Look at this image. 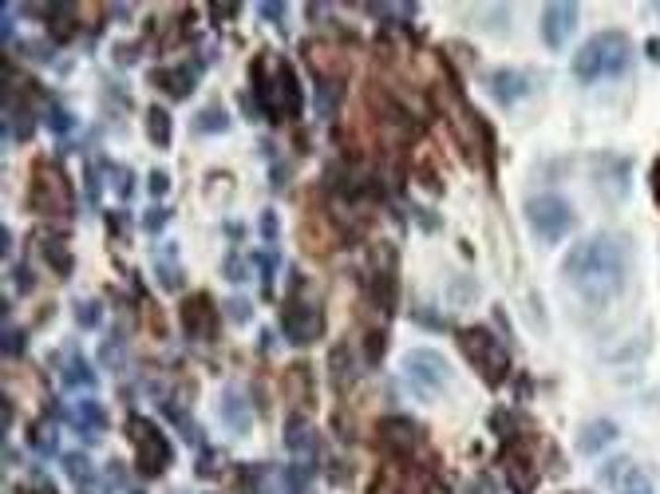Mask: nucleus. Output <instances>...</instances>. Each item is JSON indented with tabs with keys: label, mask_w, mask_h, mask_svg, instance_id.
I'll list each match as a JSON object with an SVG mask.
<instances>
[{
	"label": "nucleus",
	"mask_w": 660,
	"mask_h": 494,
	"mask_svg": "<svg viewBox=\"0 0 660 494\" xmlns=\"http://www.w3.org/2000/svg\"><path fill=\"white\" fill-rule=\"evenodd\" d=\"M561 281L569 293H578L589 309H601L621 296L625 281H629V249L613 234H593L566 254L561 266Z\"/></svg>",
	"instance_id": "obj_1"
},
{
	"label": "nucleus",
	"mask_w": 660,
	"mask_h": 494,
	"mask_svg": "<svg viewBox=\"0 0 660 494\" xmlns=\"http://www.w3.org/2000/svg\"><path fill=\"white\" fill-rule=\"evenodd\" d=\"M633 63V40L625 32H598L573 56V75L581 83H598L605 75H621Z\"/></svg>",
	"instance_id": "obj_2"
},
{
	"label": "nucleus",
	"mask_w": 660,
	"mask_h": 494,
	"mask_svg": "<svg viewBox=\"0 0 660 494\" xmlns=\"http://www.w3.org/2000/svg\"><path fill=\"white\" fill-rule=\"evenodd\" d=\"M459 348L463 356L474 364V372L491 383V388H499V383L506 380V372H511V353L494 340L491 328H463L459 333Z\"/></svg>",
	"instance_id": "obj_3"
},
{
	"label": "nucleus",
	"mask_w": 660,
	"mask_h": 494,
	"mask_svg": "<svg viewBox=\"0 0 660 494\" xmlns=\"http://www.w3.org/2000/svg\"><path fill=\"white\" fill-rule=\"evenodd\" d=\"M127 435H131V443H135L139 475H143V479H158L162 470H170V463H175V447H170V439L162 435L155 423L143 420V415H131Z\"/></svg>",
	"instance_id": "obj_4"
},
{
	"label": "nucleus",
	"mask_w": 660,
	"mask_h": 494,
	"mask_svg": "<svg viewBox=\"0 0 660 494\" xmlns=\"http://www.w3.org/2000/svg\"><path fill=\"white\" fill-rule=\"evenodd\" d=\"M32 210H40V214H72L75 210L72 179L60 170V162L44 159L32 167Z\"/></svg>",
	"instance_id": "obj_5"
},
{
	"label": "nucleus",
	"mask_w": 660,
	"mask_h": 494,
	"mask_svg": "<svg viewBox=\"0 0 660 494\" xmlns=\"http://www.w3.org/2000/svg\"><path fill=\"white\" fill-rule=\"evenodd\" d=\"M404 376L424 400H439L451 383V364L443 353H435V348H411L404 356Z\"/></svg>",
	"instance_id": "obj_6"
},
{
	"label": "nucleus",
	"mask_w": 660,
	"mask_h": 494,
	"mask_svg": "<svg viewBox=\"0 0 660 494\" xmlns=\"http://www.w3.org/2000/svg\"><path fill=\"white\" fill-rule=\"evenodd\" d=\"M526 222H530V229H534L538 237L554 246V241H561L573 229L578 214H573V206L561 194H534L526 202Z\"/></svg>",
	"instance_id": "obj_7"
},
{
	"label": "nucleus",
	"mask_w": 660,
	"mask_h": 494,
	"mask_svg": "<svg viewBox=\"0 0 660 494\" xmlns=\"http://www.w3.org/2000/svg\"><path fill=\"white\" fill-rule=\"evenodd\" d=\"M289 301H293V305H285V313H281V324H285L289 344L305 348V344H312V340L324 333V313L317 309V305L301 301V296H289Z\"/></svg>",
	"instance_id": "obj_8"
},
{
	"label": "nucleus",
	"mask_w": 660,
	"mask_h": 494,
	"mask_svg": "<svg viewBox=\"0 0 660 494\" xmlns=\"http://www.w3.org/2000/svg\"><path fill=\"white\" fill-rule=\"evenodd\" d=\"M182 328L194 340H214L218 336V309H214L210 293H194L182 301Z\"/></svg>",
	"instance_id": "obj_9"
},
{
	"label": "nucleus",
	"mask_w": 660,
	"mask_h": 494,
	"mask_svg": "<svg viewBox=\"0 0 660 494\" xmlns=\"http://www.w3.org/2000/svg\"><path fill=\"white\" fill-rule=\"evenodd\" d=\"M578 20H581V13H578V5H546L542 8V40H546V48H566L569 44V36L578 32Z\"/></svg>",
	"instance_id": "obj_10"
},
{
	"label": "nucleus",
	"mask_w": 660,
	"mask_h": 494,
	"mask_svg": "<svg viewBox=\"0 0 660 494\" xmlns=\"http://www.w3.org/2000/svg\"><path fill=\"white\" fill-rule=\"evenodd\" d=\"M419 439H424V431H419V423L404 420V415L380 420V431H376V443H380L387 455H411V451L419 447Z\"/></svg>",
	"instance_id": "obj_11"
},
{
	"label": "nucleus",
	"mask_w": 660,
	"mask_h": 494,
	"mask_svg": "<svg viewBox=\"0 0 660 494\" xmlns=\"http://www.w3.org/2000/svg\"><path fill=\"white\" fill-rule=\"evenodd\" d=\"M285 447H289V455H293V459H312V455H317V427H312L305 415H289Z\"/></svg>",
	"instance_id": "obj_12"
},
{
	"label": "nucleus",
	"mask_w": 660,
	"mask_h": 494,
	"mask_svg": "<svg viewBox=\"0 0 660 494\" xmlns=\"http://www.w3.org/2000/svg\"><path fill=\"white\" fill-rule=\"evenodd\" d=\"M486 87H491V95L499 99L502 107H511V103H518L526 92H530V80H526V72H514V68H502V72H494L491 80H486Z\"/></svg>",
	"instance_id": "obj_13"
},
{
	"label": "nucleus",
	"mask_w": 660,
	"mask_h": 494,
	"mask_svg": "<svg viewBox=\"0 0 660 494\" xmlns=\"http://www.w3.org/2000/svg\"><path fill=\"white\" fill-rule=\"evenodd\" d=\"M194 75H198V68L194 63H182V68H170V72H155L150 80H155V87H162L170 99H187L194 92Z\"/></svg>",
	"instance_id": "obj_14"
},
{
	"label": "nucleus",
	"mask_w": 660,
	"mask_h": 494,
	"mask_svg": "<svg viewBox=\"0 0 660 494\" xmlns=\"http://www.w3.org/2000/svg\"><path fill=\"white\" fill-rule=\"evenodd\" d=\"M218 415L234 427L237 435H250L253 415H250V403H245V395H242V392H225V395H222V403H218Z\"/></svg>",
	"instance_id": "obj_15"
},
{
	"label": "nucleus",
	"mask_w": 660,
	"mask_h": 494,
	"mask_svg": "<svg viewBox=\"0 0 660 494\" xmlns=\"http://www.w3.org/2000/svg\"><path fill=\"white\" fill-rule=\"evenodd\" d=\"M617 439V423H609V420H593L589 427H581V435H578V451L581 455H598L601 447H609Z\"/></svg>",
	"instance_id": "obj_16"
},
{
	"label": "nucleus",
	"mask_w": 660,
	"mask_h": 494,
	"mask_svg": "<svg viewBox=\"0 0 660 494\" xmlns=\"http://www.w3.org/2000/svg\"><path fill=\"white\" fill-rule=\"evenodd\" d=\"M170 135H175V123H170L167 107H147V139L150 147H170Z\"/></svg>",
	"instance_id": "obj_17"
},
{
	"label": "nucleus",
	"mask_w": 660,
	"mask_h": 494,
	"mask_svg": "<svg viewBox=\"0 0 660 494\" xmlns=\"http://www.w3.org/2000/svg\"><path fill=\"white\" fill-rule=\"evenodd\" d=\"M40 254H44V261L52 266V273L56 277H68V273L75 269V261H72V254H68V246H63L60 237H40Z\"/></svg>",
	"instance_id": "obj_18"
},
{
	"label": "nucleus",
	"mask_w": 660,
	"mask_h": 494,
	"mask_svg": "<svg viewBox=\"0 0 660 494\" xmlns=\"http://www.w3.org/2000/svg\"><path fill=\"white\" fill-rule=\"evenodd\" d=\"M285 388H289V400L297 395L301 408H309V403H312V372H309V364H293V368H289Z\"/></svg>",
	"instance_id": "obj_19"
},
{
	"label": "nucleus",
	"mask_w": 660,
	"mask_h": 494,
	"mask_svg": "<svg viewBox=\"0 0 660 494\" xmlns=\"http://www.w3.org/2000/svg\"><path fill=\"white\" fill-rule=\"evenodd\" d=\"M617 494H653V482H648V475L641 467L633 463H621V475H617Z\"/></svg>",
	"instance_id": "obj_20"
},
{
	"label": "nucleus",
	"mask_w": 660,
	"mask_h": 494,
	"mask_svg": "<svg viewBox=\"0 0 660 494\" xmlns=\"http://www.w3.org/2000/svg\"><path fill=\"white\" fill-rule=\"evenodd\" d=\"M218 131H230V111L206 107V111L194 115V135H218Z\"/></svg>",
	"instance_id": "obj_21"
},
{
	"label": "nucleus",
	"mask_w": 660,
	"mask_h": 494,
	"mask_svg": "<svg viewBox=\"0 0 660 494\" xmlns=\"http://www.w3.org/2000/svg\"><path fill=\"white\" fill-rule=\"evenodd\" d=\"M80 431L88 435V439H95L100 431H107V412L95 400H83L80 403Z\"/></svg>",
	"instance_id": "obj_22"
},
{
	"label": "nucleus",
	"mask_w": 660,
	"mask_h": 494,
	"mask_svg": "<svg viewBox=\"0 0 660 494\" xmlns=\"http://www.w3.org/2000/svg\"><path fill=\"white\" fill-rule=\"evenodd\" d=\"M52 13H56V16H48L52 40H60V44H63V40H72V32H75V16H68V8H63V5H56Z\"/></svg>",
	"instance_id": "obj_23"
},
{
	"label": "nucleus",
	"mask_w": 660,
	"mask_h": 494,
	"mask_svg": "<svg viewBox=\"0 0 660 494\" xmlns=\"http://www.w3.org/2000/svg\"><path fill=\"white\" fill-rule=\"evenodd\" d=\"M329 372H332V383L344 388V376H349V344H337L329 356Z\"/></svg>",
	"instance_id": "obj_24"
},
{
	"label": "nucleus",
	"mask_w": 660,
	"mask_h": 494,
	"mask_svg": "<svg viewBox=\"0 0 660 494\" xmlns=\"http://www.w3.org/2000/svg\"><path fill=\"white\" fill-rule=\"evenodd\" d=\"M384 344H387V333H380V328H372V333L364 336V360H368V364H380V360H384Z\"/></svg>",
	"instance_id": "obj_25"
},
{
	"label": "nucleus",
	"mask_w": 660,
	"mask_h": 494,
	"mask_svg": "<svg viewBox=\"0 0 660 494\" xmlns=\"http://www.w3.org/2000/svg\"><path fill=\"white\" fill-rule=\"evenodd\" d=\"M63 380H68V383H83V388H91V383H95V372H91V368H83V360L72 353L68 368H63Z\"/></svg>",
	"instance_id": "obj_26"
},
{
	"label": "nucleus",
	"mask_w": 660,
	"mask_h": 494,
	"mask_svg": "<svg viewBox=\"0 0 660 494\" xmlns=\"http://www.w3.org/2000/svg\"><path fill=\"white\" fill-rule=\"evenodd\" d=\"M63 470H68L72 479H80V482H88V479H91V463H88V455H80V451L63 455Z\"/></svg>",
	"instance_id": "obj_27"
},
{
	"label": "nucleus",
	"mask_w": 660,
	"mask_h": 494,
	"mask_svg": "<svg viewBox=\"0 0 660 494\" xmlns=\"http://www.w3.org/2000/svg\"><path fill=\"white\" fill-rule=\"evenodd\" d=\"M32 447L36 451H56V427H48V423L32 427Z\"/></svg>",
	"instance_id": "obj_28"
},
{
	"label": "nucleus",
	"mask_w": 660,
	"mask_h": 494,
	"mask_svg": "<svg viewBox=\"0 0 660 494\" xmlns=\"http://www.w3.org/2000/svg\"><path fill=\"white\" fill-rule=\"evenodd\" d=\"M225 316H230L234 324H245L253 316V305L245 301V296H230V305H225Z\"/></svg>",
	"instance_id": "obj_29"
},
{
	"label": "nucleus",
	"mask_w": 660,
	"mask_h": 494,
	"mask_svg": "<svg viewBox=\"0 0 660 494\" xmlns=\"http://www.w3.org/2000/svg\"><path fill=\"white\" fill-rule=\"evenodd\" d=\"M44 123H48L52 131H60V135H68V131L75 127V119L63 111V107H48V111H44Z\"/></svg>",
	"instance_id": "obj_30"
},
{
	"label": "nucleus",
	"mask_w": 660,
	"mask_h": 494,
	"mask_svg": "<svg viewBox=\"0 0 660 494\" xmlns=\"http://www.w3.org/2000/svg\"><path fill=\"white\" fill-rule=\"evenodd\" d=\"M253 266L262 273V289L269 293V285H273V273H277V257L273 254H253Z\"/></svg>",
	"instance_id": "obj_31"
},
{
	"label": "nucleus",
	"mask_w": 660,
	"mask_h": 494,
	"mask_svg": "<svg viewBox=\"0 0 660 494\" xmlns=\"http://www.w3.org/2000/svg\"><path fill=\"white\" fill-rule=\"evenodd\" d=\"M257 229H262V237L269 241V246H277V237H281V222H277V210H262V222H257Z\"/></svg>",
	"instance_id": "obj_32"
},
{
	"label": "nucleus",
	"mask_w": 660,
	"mask_h": 494,
	"mask_svg": "<svg viewBox=\"0 0 660 494\" xmlns=\"http://www.w3.org/2000/svg\"><path fill=\"white\" fill-rule=\"evenodd\" d=\"M75 316H80L83 328H95V324H100V305H95V301H80V305H75Z\"/></svg>",
	"instance_id": "obj_33"
},
{
	"label": "nucleus",
	"mask_w": 660,
	"mask_h": 494,
	"mask_svg": "<svg viewBox=\"0 0 660 494\" xmlns=\"http://www.w3.org/2000/svg\"><path fill=\"white\" fill-rule=\"evenodd\" d=\"M24 353V333L20 328H5V356H20Z\"/></svg>",
	"instance_id": "obj_34"
},
{
	"label": "nucleus",
	"mask_w": 660,
	"mask_h": 494,
	"mask_svg": "<svg viewBox=\"0 0 660 494\" xmlns=\"http://www.w3.org/2000/svg\"><path fill=\"white\" fill-rule=\"evenodd\" d=\"M222 273H225V281H234V285L250 277V269H245V261H242V257H225V269H222Z\"/></svg>",
	"instance_id": "obj_35"
},
{
	"label": "nucleus",
	"mask_w": 660,
	"mask_h": 494,
	"mask_svg": "<svg viewBox=\"0 0 660 494\" xmlns=\"http://www.w3.org/2000/svg\"><path fill=\"white\" fill-rule=\"evenodd\" d=\"M332 427H337V439H344V443H349V439H356L349 412H337V415H332Z\"/></svg>",
	"instance_id": "obj_36"
},
{
	"label": "nucleus",
	"mask_w": 660,
	"mask_h": 494,
	"mask_svg": "<svg viewBox=\"0 0 660 494\" xmlns=\"http://www.w3.org/2000/svg\"><path fill=\"white\" fill-rule=\"evenodd\" d=\"M285 479H289V490L301 494V490H305V482H309V470H305V467H289Z\"/></svg>",
	"instance_id": "obj_37"
},
{
	"label": "nucleus",
	"mask_w": 660,
	"mask_h": 494,
	"mask_svg": "<svg viewBox=\"0 0 660 494\" xmlns=\"http://www.w3.org/2000/svg\"><path fill=\"white\" fill-rule=\"evenodd\" d=\"M158 281L167 285V289H182V273H178V266H158Z\"/></svg>",
	"instance_id": "obj_38"
},
{
	"label": "nucleus",
	"mask_w": 660,
	"mask_h": 494,
	"mask_svg": "<svg viewBox=\"0 0 660 494\" xmlns=\"http://www.w3.org/2000/svg\"><path fill=\"white\" fill-rule=\"evenodd\" d=\"M170 190V179H167V170H150V194L155 198H162Z\"/></svg>",
	"instance_id": "obj_39"
},
{
	"label": "nucleus",
	"mask_w": 660,
	"mask_h": 494,
	"mask_svg": "<svg viewBox=\"0 0 660 494\" xmlns=\"http://www.w3.org/2000/svg\"><path fill=\"white\" fill-rule=\"evenodd\" d=\"M167 218H170L167 210H150V214L143 218V226H147V229H162V222H167Z\"/></svg>",
	"instance_id": "obj_40"
},
{
	"label": "nucleus",
	"mask_w": 660,
	"mask_h": 494,
	"mask_svg": "<svg viewBox=\"0 0 660 494\" xmlns=\"http://www.w3.org/2000/svg\"><path fill=\"white\" fill-rule=\"evenodd\" d=\"M645 56L653 60V63H660V36H653V40H645Z\"/></svg>",
	"instance_id": "obj_41"
},
{
	"label": "nucleus",
	"mask_w": 660,
	"mask_h": 494,
	"mask_svg": "<svg viewBox=\"0 0 660 494\" xmlns=\"http://www.w3.org/2000/svg\"><path fill=\"white\" fill-rule=\"evenodd\" d=\"M262 13H265L269 24H281V5H262Z\"/></svg>",
	"instance_id": "obj_42"
},
{
	"label": "nucleus",
	"mask_w": 660,
	"mask_h": 494,
	"mask_svg": "<svg viewBox=\"0 0 660 494\" xmlns=\"http://www.w3.org/2000/svg\"><path fill=\"white\" fill-rule=\"evenodd\" d=\"M653 194H656V206H660V159H656V167H653Z\"/></svg>",
	"instance_id": "obj_43"
},
{
	"label": "nucleus",
	"mask_w": 660,
	"mask_h": 494,
	"mask_svg": "<svg viewBox=\"0 0 660 494\" xmlns=\"http://www.w3.org/2000/svg\"><path fill=\"white\" fill-rule=\"evenodd\" d=\"M225 234H230V241H237V237H242V226H237V222H225Z\"/></svg>",
	"instance_id": "obj_44"
}]
</instances>
